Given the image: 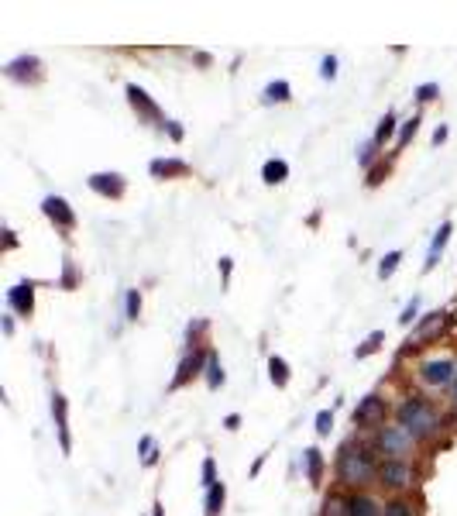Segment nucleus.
I'll return each mask as SVG.
<instances>
[{"label": "nucleus", "instance_id": "obj_41", "mask_svg": "<svg viewBox=\"0 0 457 516\" xmlns=\"http://www.w3.org/2000/svg\"><path fill=\"white\" fill-rule=\"evenodd\" d=\"M231 269H234V262H231V258H220V276H224V286H231Z\"/></svg>", "mask_w": 457, "mask_h": 516}, {"label": "nucleus", "instance_id": "obj_37", "mask_svg": "<svg viewBox=\"0 0 457 516\" xmlns=\"http://www.w3.org/2000/svg\"><path fill=\"white\" fill-rule=\"evenodd\" d=\"M389 176V162H378V165H372L368 169V179H364V186H378L382 179Z\"/></svg>", "mask_w": 457, "mask_h": 516}, {"label": "nucleus", "instance_id": "obj_24", "mask_svg": "<svg viewBox=\"0 0 457 516\" xmlns=\"http://www.w3.org/2000/svg\"><path fill=\"white\" fill-rule=\"evenodd\" d=\"M382 516H416V506L409 502V499H389V502H382Z\"/></svg>", "mask_w": 457, "mask_h": 516}, {"label": "nucleus", "instance_id": "obj_44", "mask_svg": "<svg viewBox=\"0 0 457 516\" xmlns=\"http://www.w3.org/2000/svg\"><path fill=\"white\" fill-rule=\"evenodd\" d=\"M76 282V272H73V262H65V289Z\"/></svg>", "mask_w": 457, "mask_h": 516}, {"label": "nucleus", "instance_id": "obj_30", "mask_svg": "<svg viewBox=\"0 0 457 516\" xmlns=\"http://www.w3.org/2000/svg\"><path fill=\"white\" fill-rule=\"evenodd\" d=\"M124 317L127 320L141 317V293L138 289H127V293H124Z\"/></svg>", "mask_w": 457, "mask_h": 516}, {"label": "nucleus", "instance_id": "obj_10", "mask_svg": "<svg viewBox=\"0 0 457 516\" xmlns=\"http://www.w3.org/2000/svg\"><path fill=\"white\" fill-rule=\"evenodd\" d=\"M86 182H90V190L103 200H120L127 193V179L120 176V172H93Z\"/></svg>", "mask_w": 457, "mask_h": 516}, {"label": "nucleus", "instance_id": "obj_33", "mask_svg": "<svg viewBox=\"0 0 457 516\" xmlns=\"http://www.w3.org/2000/svg\"><path fill=\"white\" fill-rule=\"evenodd\" d=\"M138 451H141V461H145L148 468L159 461V451H155V440H152V437H141V440H138Z\"/></svg>", "mask_w": 457, "mask_h": 516}, {"label": "nucleus", "instance_id": "obj_28", "mask_svg": "<svg viewBox=\"0 0 457 516\" xmlns=\"http://www.w3.org/2000/svg\"><path fill=\"white\" fill-rule=\"evenodd\" d=\"M399 262H402V252H389V255L378 262V279H392V276H396Z\"/></svg>", "mask_w": 457, "mask_h": 516}, {"label": "nucleus", "instance_id": "obj_45", "mask_svg": "<svg viewBox=\"0 0 457 516\" xmlns=\"http://www.w3.org/2000/svg\"><path fill=\"white\" fill-rule=\"evenodd\" d=\"M4 334H7V338L14 334V320H11V317H4Z\"/></svg>", "mask_w": 457, "mask_h": 516}, {"label": "nucleus", "instance_id": "obj_13", "mask_svg": "<svg viewBox=\"0 0 457 516\" xmlns=\"http://www.w3.org/2000/svg\"><path fill=\"white\" fill-rule=\"evenodd\" d=\"M7 306L18 317H31L35 314V282H18L7 289Z\"/></svg>", "mask_w": 457, "mask_h": 516}, {"label": "nucleus", "instance_id": "obj_5", "mask_svg": "<svg viewBox=\"0 0 457 516\" xmlns=\"http://www.w3.org/2000/svg\"><path fill=\"white\" fill-rule=\"evenodd\" d=\"M378 485H385L392 492H406V489L416 485V468L409 461H389L385 458L382 468H378Z\"/></svg>", "mask_w": 457, "mask_h": 516}, {"label": "nucleus", "instance_id": "obj_14", "mask_svg": "<svg viewBox=\"0 0 457 516\" xmlns=\"http://www.w3.org/2000/svg\"><path fill=\"white\" fill-rule=\"evenodd\" d=\"M443 327H447V314H443V310L430 314V317L416 327V334H413V341H409V348H423L426 341H434L437 334H443Z\"/></svg>", "mask_w": 457, "mask_h": 516}, {"label": "nucleus", "instance_id": "obj_46", "mask_svg": "<svg viewBox=\"0 0 457 516\" xmlns=\"http://www.w3.org/2000/svg\"><path fill=\"white\" fill-rule=\"evenodd\" d=\"M152 516H165V513H162V502H155V510H152Z\"/></svg>", "mask_w": 457, "mask_h": 516}, {"label": "nucleus", "instance_id": "obj_12", "mask_svg": "<svg viewBox=\"0 0 457 516\" xmlns=\"http://www.w3.org/2000/svg\"><path fill=\"white\" fill-rule=\"evenodd\" d=\"M206 358H210V351L203 355L199 348H193V351H189V355H186V358L179 361V372H176V378L169 382V389L176 393V389H182V386H186V382H189L193 376H199V372H206Z\"/></svg>", "mask_w": 457, "mask_h": 516}, {"label": "nucleus", "instance_id": "obj_35", "mask_svg": "<svg viewBox=\"0 0 457 516\" xmlns=\"http://www.w3.org/2000/svg\"><path fill=\"white\" fill-rule=\"evenodd\" d=\"M375 141H364V145H358V165H364V169H372L375 165Z\"/></svg>", "mask_w": 457, "mask_h": 516}, {"label": "nucleus", "instance_id": "obj_17", "mask_svg": "<svg viewBox=\"0 0 457 516\" xmlns=\"http://www.w3.org/2000/svg\"><path fill=\"white\" fill-rule=\"evenodd\" d=\"M303 465H306L310 485H323V451L320 448H306L303 451Z\"/></svg>", "mask_w": 457, "mask_h": 516}, {"label": "nucleus", "instance_id": "obj_36", "mask_svg": "<svg viewBox=\"0 0 457 516\" xmlns=\"http://www.w3.org/2000/svg\"><path fill=\"white\" fill-rule=\"evenodd\" d=\"M413 97L419 100V103H434V100L440 97V86L437 83H423V86H416V93Z\"/></svg>", "mask_w": 457, "mask_h": 516}, {"label": "nucleus", "instance_id": "obj_9", "mask_svg": "<svg viewBox=\"0 0 457 516\" xmlns=\"http://www.w3.org/2000/svg\"><path fill=\"white\" fill-rule=\"evenodd\" d=\"M41 214L52 220L59 231H73V227H76V210L69 207V200H62V197H45L41 200Z\"/></svg>", "mask_w": 457, "mask_h": 516}, {"label": "nucleus", "instance_id": "obj_29", "mask_svg": "<svg viewBox=\"0 0 457 516\" xmlns=\"http://www.w3.org/2000/svg\"><path fill=\"white\" fill-rule=\"evenodd\" d=\"M416 131H419V114H413V118H409V120H406V124H402V128H399V138H396V145H399V148H406L409 141L416 138Z\"/></svg>", "mask_w": 457, "mask_h": 516}, {"label": "nucleus", "instance_id": "obj_47", "mask_svg": "<svg viewBox=\"0 0 457 516\" xmlns=\"http://www.w3.org/2000/svg\"><path fill=\"white\" fill-rule=\"evenodd\" d=\"M451 389H454V406H457V378H454V386H451Z\"/></svg>", "mask_w": 457, "mask_h": 516}, {"label": "nucleus", "instance_id": "obj_25", "mask_svg": "<svg viewBox=\"0 0 457 516\" xmlns=\"http://www.w3.org/2000/svg\"><path fill=\"white\" fill-rule=\"evenodd\" d=\"M224 368H220V358L214 355V351H210V358H206V389H214V393H217L220 386H224Z\"/></svg>", "mask_w": 457, "mask_h": 516}, {"label": "nucleus", "instance_id": "obj_27", "mask_svg": "<svg viewBox=\"0 0 457 516\" xmlns=\"http://www.w3.org/2000/svg\"><path fill=\"white\" fill-rule=\"evenodd\" d=\"M382 341H385V331H372V334L364 338V344H361L358 351H354V358H368V355H375L378 348H382Z\"/></svg>", "mask_w": 457, "mask_h": 516}, {"label": "nucleus", "instance_id": "obj_42", "mask_svg": "<svg viewBox=\"0 0 457 516\" xmlns=\"http://www.w3.org/2000/svg\"><path fill=\"white\" fill-rule=\"evenodd\" d=\"M447 138H451V131H447V124H440L437 131H434V145H443Z\"/></svg>", "mask_w": 457, "mask_h": 516}, {"label": "nucleus", "instance_id": "obj_7", "mask_svg": "<svg viewBox=\"0 0 457 516\" xmlns=\"http://www.w3.org/2000/svg\"><path fill=\"white\" fill-rule=\"evenodd\" d=\"M124 93H127V103H131V110L138 114V120H145V124H165V120H162L159 103L148 97L138 83H127V86H124Z\"/></svg>", "mask_w": 457, "mask_h": 516}, {"label": "nucleus", "instance_id": "obj_39", "mask_svg": "<svg viewBox=\"0 0 457 516\" xmlns=\"http://www.w3.org/2000/svg\"><path fill=\"white\" fill-rule=\"evenodd\" d=\"M416 314H419V296H413L409 303H406V310H402V317H399V324H402V327H409V324L416 320Z\"/></svg>", "mask_w": 457, "mask_h": 516}, {"label": "nucleus", "instance_id": "obj_2", "mask_svg": "<svg viewBox=\"0 0 457 516\" xmlns=\"http://www.w3.org/2000/svg\"><path fill=\"white\" fill-rule=\"evenodd\" d=\"M396 423L399 427H406L416 440H426V437H434L440 430V413L434 410L430 399L406 396L402 403H399V410H396Z\"/></svg>", "mask_w": 457, "mask_h": 516}, {"label": "nucleus", "instance_id": "obj_32", "mask_svg": "<svg viewBox=\"0 0 457 516\" xmlns=\"http://www.w3.org/2000/svg\"><path fill=\"white\" fill-rule=\"evenodd\" d=\"M206 327H210L206 320H193V324L186 327V341H189V351H193V348H199V338L206 334Z\"/></svg>", "mask_w": 457, "mask_h": 516}, {"label": "nucleus", "instance_id": "obj_40", "mask_svg": "<svg viewBox=\"0 0 457 516\" xmlns=\"http://www.w3.org/2000/svg\"><path fill=\"white\" fill-rule=\"evenodd\" d=\"M162 128L169 131V138H172V141H182V128H179V120H165Z\"/></svg>", "mask_w": 457, "mask_h": 516}, {"label": "nucleus", "instance_id": "obj_8", "mask_svg": "<svg viewBox=\"0 0 457 516\" xmlns=\"http://www.w3.org/2000/svg\"><path fill=\"white\" fill-rule=\"evenodd\" d=\"M4 76L14 83H41L45 69H41V59L38 56H18L4 66Z\"/></svg>", "mask_w": 457, "mask_h": 516}, {"label": "nucleus", "instance_id": "obj_16", "mask_svg": "<svg viewBox=\"0 0 457 516\" xmlns=\"http://www.w3.org/2000/svg\"><path fill=\"white\" fill-rule=\"evenodd\" d=\"M148 172L155 179H179V176H189V165L182 159H155L148 165Z\"/></svg>", "mask_w": 457, "mask_h": 516}, {"label": "nucleus", "instance_id": "obj_22", "mask_svg": "<svg viewBox=\"0 0 457 516\" xmlns=\"http://www.w3.org/2000/svg\"><path fill=\"white\" fill-rule=\"evenodd\" d=\"M351 516H382V502H375L364 492H354L351 496Z\"/></svg>", "mask_w": 457, "mask_h": 516}, {"label": "nucleus", "instance_id": "obj_18", "mask_svg": "<svg viewBox=\"0 0 457 516\" xmlns=\"http://www.w3.org/2000/svg\"><path fill=\"white\" fill-rule=\"evenodd\" d=\"M261 179L268 182V186H282L285 179H289V162L285 159H268L261 165Z\"/></svg>", "mask_w": 457, "mask_h": 516}, {"label": "nucleus", "instance_id": "obj_43", "mask_svg": "<svg viewBox=\"0 0 457 516\" xmlns=\"http://www.w3.org/2000/svg\"><path fill=\"white\" fill-rule=\"evenodd\" d=\"M224 427H227V430H238V427H241V417H238V413H231V417L224 420Z\"/></svg>", "mask_w": 457, "mask_h": 516}, {"label": "nucleus", "instance_id": "obj_20", "mask_svg": "<svg viewBox=\"0 0 457 516\" xmlns=\"http://www.w3.org/2000/svg\"><path fill=\"white\" fill-rule=\"evenodd\" d=\"M224 502H227V489H224V482H217L214 489H206V499H203V516H220V513H224Z\"/></svg>", "mask_w": 457, "mask_h": 516}, {"label": "nucleus", "instance_id": "obj_3", "mask_svg": "<svg viewBox=\"0 0 457 516\" xmlns=\"http://www.w3.org/2000/svg\"><path fill=\"white\" fill-rule=\"evenodd\" d=\"M375 448L382 455H389V461H406V455H413V448H416V437L399 423L396 427H378Z\"/></svg>", "mask_w": 457, "mask_h": 516}, {"label": "nucleus", "instance_id": "obj_6", "mask_svg": "<svg viewBox=\"0 0 457 516\" xmlns=\"http://www.w3.org/2000/svg\"><path fill=\"white\" fill-rule=\"evenodd\" d=\"M457 378V365L451 358H430L419 365V382L430 386V389H440V386H454Z\"/></svg>", "mask_w": 457, "mask_h": 516}, {"label": "nucleus", "instance_id": "obj_26", "mask_svg": "<svg viewBox=\"0 0 457 516\" xmlns=\"http://www.w3.org/2000/svg\"><path fill=\"white\" fill-rule=\"evenodd\" d=\"M389 138H396V114H392V110H389V114H385V118L378 120V128H375V145L378 148H382V145H385V141Z\"/></svg>", "mask_w": 457, "mask_h": 516}, {"label": "nucleus", "instance_id": "obj_11", "mask_svg": "<svg viewBox=\"0 0 457 516\" xmlns=\"http://www.w3.org/2000/svg\"><path fill=\"white\" fill-rule=\"evenodd\" d=\"M52 420H56V434H59L62 455L73 451V437H69V399L62 393H52Z\"/></svg>", "mask_w": 457, "mask_h": 516}, {"label": "nucleus", "instance_id": "obj_31", "mask_svg": "<svg viewBox=\"0 0 457 516\" xmlns=\"http://www.w3.org/2000/svg\"><path fill=\"white\" fill-rule=\"evenodd\" d=\"M199 475H203V485H206V489H214V485L220 482V478H217V461H214L210 455L203 458V468H199Z\"/></svg>", "mask_w": 457, "mask_h": 516}, {"label": "nucleus", "instance_id": "obj_15", "mask_svg": "<svg viewBox=\"0 0 457 516\" xmlns=\"http://www.w3.org/2000/svg\"><path fill=\"white\" fill-rule=\"evenodd\" d=\"M451 234H454V224H451V220H443V224L437 227V234H434V244H430V255H426L423 272H434V269H437V262H440V255H443V248H447Z\"/></svg>", "mask_w": 457, "mask_h": 516}, {"label": "nucleus", "instance_id": "obj_19", "mask_svg": "<svg viewBox=\"0 0 457 516\" xmlns=\"http://www.w3.org/2000/svg\"><path fill=\"white\" fill-rule=\"evenodd\" d=\"M268 378H272V386H275V389H285V386H289L293 372H289V361H285L282 355L268 358Z\"/></svg>", "mask_w": 457, "mask_h": 516}, {"label": "nucleus", "instance_id": "obj_38", "mask_svg": "<svg viewBox=\"0 0 457 516\" xmlns=\"http://www.w3.org/2000/svg\"><path fill=\"white\" fill-rule=\"evenodd\" d=\"M320 76H323V80H337V59H334V56H323V59H320Z\"/></svg>", "mask_w": 457, "mask_h": 516}, {"label": "nucleus", "instance_id": "obj_1", "mask_svg": "<svg viewBox=\"0 0 457 516\" xmlns=\"http://www.w3.org/2000/svg\"><path fill=\"white\" fill-rule=\"evenodd\" d=\"M378 468L375 465V451L364 448V444H344L337 455V482L344 489H368L378 482Z\"/></svg>", "mask_w": 457, "mask_h": 516}, {"label": "nucleus", "instance_id": "obj_21", "mask_svg": "<svg viewBox=\"0 0 457 516\" xmlns=\"http://www.w3.org/2000/svg\"><path fill=\"white\" fill-rule=\"evenodd\" d=\"M289 100H293V86L285 80L268 83V86L261 90V103H289Z\"/></svg>", "mask_w": 457, "mask_h": 516}, {"label": "nucleus", "instance_id": "obj_34", "mask_svg": "<svg viewBox=\"0 0 457 516\" xmlns=\"http://www.w3.org/2000/svg\"><path fill=\"white\" fill-rule=\"evenodd\" d=\"M313 423H317V437H327L334 430V410H320Z\"/></svg>", "mask_w": 457, "mask_h": 516}, {"label": "nucleus", "instance_id": "obj_23", "mask_svg": "<svg viewBox=\"0 0 457 516\" xmlns=\"http://www.w3.org/2000/svg\"><path fill=\"white\" fill-rule=\"evenodd\" d=\"M323 516H351V496H340V492L323 496Z\"/></svg>", "mask_w": 457, "mask_h": 516}, {"label": "nucleus", "instance_id": "obj_4", "mask_svg": "<svg viewBox=\"0 0 457 516\" xmlns=\"http://www.w3.org/2000/svg\"><path fill=\"white\" fill-rule=\"evenodd\" d=\"M389 417V403L385 396H378V393H368V396L361 399L358 406H354V413H351V423L358 427V430H372V427H382Z\"/></svg>", "mask_w": 457, "mask_h": 516}]
</instances>
